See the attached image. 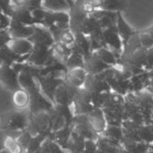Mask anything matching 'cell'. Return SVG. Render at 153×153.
I'll use <instances>...</instances> for the list:
<instances>
[{"instance_id": "6da1fadb", "label": "cell", "mask_w": 153, "mask_h": 153, "mask_svg": "<svg viewBox=\"0 0 153 153\" xmlns=\"http://www.w3.org/2000/svg\"><path fill=\"white\" fill-rule=\"evenodd\" d=\"M147 50L141 46L139 32L123 43V51L115 68H120L127 78L146 73L144 66L146 63Z\"/></svg>"}, {"instance_id": "7a4b0ae2", "label": "cell", "mask_w": 153, "mask_h": 153, "mask_svg": "<svg viewBox=\"0 0 153 153\" xmlns=\"http://www.w3.org/2000/svg\"><path fill=\"white\" fill-rule=\"evenodd\" d=\"M125 96H122L112 91L106 94L105 100L101 107L107 123V126L122 127L123 112H124Z\"/></svg>"}, {"instance_id": "3957f363", "label": "cell", "mask_w": 153, "mask_h": 153, "mask_svg": "<svg viewBox=\"0 0 153 153\" xmlns=\"http://www.w3.org/2000/svg\"><path fill=\"white\" fill-rule=\"evenodd\" d=\"M29 110H11L0 115V130L5 133L23 132L28 128Z\"/></svg>"}, {"instance_id": "277c9868", "label": "cell", "mask_w": 153, "mask_h": 153, "mask_svg": "<svg viewBox=\"0 0 153 153\" xmlns=\"http://www.w3.org/2000/svg\"><path fill=\"white\" fill-rule=\"evenodd\" d=\"M27 131L33 137L35 136L49 137L52 133V128H51V120L48 110H42L30 114Z\"/></svg>"}, {"instance_id": "5b68a950", "label": "cell", "mask_w": 153, "mask_h": 153, "mask_svg": "<svg viewBox=\"0 0 153 153\" xmlns=\"http://www.w3.org/2000/svg\"><path fill=\"white\" fill-rule=\"evenodd\" d=\"M103 74L112 92L117 93L122 96H126L131 92L130 79L127 78L120 68L112 66L103 71Z\"/></svg>"}, {"instance_id": "8992f818", "label": "cell", "mask_w": 153, "mask_h": 153, "mask_svg": "<svg viewBox=\"0 0 153 153\" xmlns=\"http://www.w3.org/2000/svg\"><path fill=\"white\" fill-rule=\"evenodd\" d=\"M65 74H51L47 76H38L35 78L41 93L54 105V93L58 86L65 82Z\"/></svg>"}, {"instance_id": "52a82bcc", "label": "cell", "mask_w": 153, "mask_h": 153, "mask_svg": "<svg viewBox=\"0 0 153 153\" xmlns=\"http://www.w3.org/2000/svg\"><path fill=\"white\" fill-rule=\"evenodd\" d=\"M95 109L93 104V95L84 88H80L76 91L71 105L74 115H88Z\"/></svg>"}, {"instance_id": "ba28073f", "label": "cell", "mask_w": 153, "mask_h": 153, "mask_svg": "<svg viewBox=\"0 0 153 153\" xmlns=\"http://www.w3.org/2000/svg\"><path fill=\"white\" fill-rule=\"evenodd\" d=\"M54 59L51 48L43 45H33L31 53L29 54L26 62L37 68H44Z\"/></svg>"}, {"instance_id": "9c48e42d", "label": "cell", "mask_w": 153, "mask_h": 153, "mask_svg": "<svg viewBox=\"0 0 153 153\" xmlns=\"http://www.w3.org/2000/svg\"><path fill=\"white\" fill-rule=\"evenodd\" d=\"M30 95V105H29V112L30 114H33L35 112L42 111V110H49L53 107V104L49 101L41 93L39 89L38 84L27 90Z\"/></svg>"}, {"instance_id": "30bf717a", "label": "cell", "mask_w": 153, "mask_h": 153, "mask_svg": "<svg viewBox=\"0 0 153 153\" xmlns=\"http://www.w3.org/2000/svg\"><path fill=\"white\" fill-rule=\"evenodd\" d=\"M132 120L138 125H145V120L143 114L138 107L133 93H129L125 96L124 112H123V122Z\"/></svg>"}, {"instance_id": "8fae6325", "label": "cell", "mask_w": 153, "mask_h": 153, "mask_svg": "<svg viewBox=\"0 0 153 153\" xmlns=\"http://www.w3.org/2000/svg\"><path fill=\"white\" fill-rule=\"evenodd\" d=\"M140 111L144 117L145 125H148L153 115V95L147 90L133 93Z\"/></svg>"}, {"instance_id": "7c38bea8", "label": "cell", "mask_w": 153, "mask_h": 153, "mask_svg": "<svg viewBox=\"0 0 153 153\" xmlns=\"http://www.w3.org/2000/svg\"><path fill=\"white\" fill-rule=\"evenodd\" d=\"M70 126L71 127L73 132L82 136L85 140L96 141L99 137L96 133H94V131L91 129L87 115H74V118Z\"/></svg>"}, {"instance_id": "4fadbf2b", "label": "cell", "mask_w": 153, "mask_h": 153, "mask_svg": "<svg viewBox=\"0 0 153 153\" xmlns=\"http://www.w3.org/2000/svg\"><path fill=\"white\" fill-rule=\"evenodd\" d=\"M76 91L78 88H75L63 82L60 86H58L54 93V105L58 104L71 107Z\"/></svg>"}, {"instance_id": "5bb4252c", "label": "cell", "mask_w": 153, "mask_h": 153, "mask_svg": "<svg viewBox=\"0 0 153 153\" xmlns=\"http://www.w3.org/2000/svg\"><path fill=\"white\" fill-rule=\"evenodd\" d=\"M83 88L92 94L107 93L111 91L107 82H106L103 73L99 74V75H88Z\"/></svg>"}, {"instance_id": "9a60e30c", "label": "cell", "mask_w": 153, "mask_h": 153, "mask_svg": "<svg viewBox=\"0 0 153 153\" xmlns=\"http://www.w3.org/2000/svg\"><path fill=\"white\" fill-rule=\"evenodd\" d=\"M0 82L13 93L22 89L19 83V74L10 65H0Z\"/></svg>"}, {"instance_id": "2e32d148", "label": "cell", "mask_w": 153, "mask_h": 153, "mask_svg": "<svg viewBox=\"0 0 153 153\" xmlns=\"http://www.w3.org/2000/svg\"><path fill=\"white\" fill-rule=\"evenodd\" d=\"M34 34L30 37L28 40L33 45H43L51 48L54 44V39L49 30L42 25H35L33 26Z\"/></svg>"}, {"instance_id": "e0dca14e", "label": "cell", "mask_w": 153, "mask_h": 153, "mask_svg": "<svg viewBox=\"0 0 153 153\" xmlns=\"http://www.w3.org/2000/svg\"><path fill=\"white\" fill-rule=\"evenodd\" d=\"M11 5H12V16L10 18L11 21L30 27L35 26V25H40L33 18L31 11L22 6H19L14 0H11Z\"/></svg>"}, {"instance_id": "ac0fdd59", "label": "cell", "mask_w": 153, "mask_h": 153, "mask_svg": "<svg viewBox=\"0 0 153 153\" xmlns=\"http://www.w3.org/2000/svg\"><path fill=\"white\" fill-rule=\"evenodd\" d=\"M110 68L111 66L103 62L95 52H92L87 59H85L84 70L86 71L87 75H99Z\"/></svg>"}, {"instance_id": "d6986e66", "label": "cell", "mask_w": 153, "mask_h": 153, "mask_svg": "<svg viewBox=\"0 0 153 153\" xmlns=\"http://www.w3.org/2000/svg\"><path fill=\"white\" fill-rule=\"evenodd\" d=\"M87 117L91 129L94 131V133H96L98 136H100L107 127V123H106L102 109L101 108H95L92 112L89 113Z\"/></svg>"}, {"instance_id": "ffe728a7", "label": "cell", "mask_w": 153, "mask_h": 153, "mask_svg": "<svg viewBox=\"0 0 153 153\" xmlns=\"http://www.w3.org/2000/svg\"><path fill=\"white\" fill-rule=\"evenodd\" d=\"M7 31L11 39H29L34 34L33 26H25L13 21H10Z\"/></svg>"}, {"instance_id": "44dd1931", "label": "cell", "mask_w": 153, "mask_h": 153, "mask_svg": "<svg viewBox=\"0 0 153 153\" xmlns=\"http://www.w3.org/2000/svg\"><path fill=\"white\" fill-rule=\"evenodd\" d=\"M87 76V73L84 68H75V70L68 71V73L65 75L63 80L68 85L80 89L84 87Z\"/></svg>"}, {"instance_id": "7402d4cb", "label": "cell", "mask_w": 153, "mask_h": 153, "mask_svg": "<svg viewBox=\"0 0 153 153\" xmlns=\"http://www.w3.org/2000/svg\"><path fill=\"white\" fill-rule=\"evenodd\" d=\"M71 50L75 52L81 54L84 56V58L87 59L91 54V44L90 39L88 36H85L83 34H75V42L71 46Z\"/></svg>"}, {"instance_id": "603a6c76", "label": "cell", "mask_w": 153, "mask_h": 153, "mask_svg": "<svg viewBox=\"0 0 153 153\" xmlns=\"http://www.w3.org/2000/svg\"><path fill=\"white\" fill-rule=\"evenodd\" d=\"M95 142L97 145V149L103 153H120L124 149L120 142L108 139L103 136H99Z\"/></svg>"}, {"instance_id": "cb8c5ba5", "label": "cell", "mask_w": 153, "mask_h": 153, "mask_svg": "<svg viewBox=\"0 0 153 153\" xmlns=\"http://www.w3.org/2000/svg\"><path fill=\"white\" fill-rule=\"evenodd\" d=\"M8 47L12 52L18 54L19 56H25L31 53L33 49V44L28 39H11L7 43Z\"/></svg>"}, {"instance_id": "d4e9b609", "label": "cell", "mask_w": 153, "mask_h": 153, "mask_svg": "<svg viewBox=\"0 0 153 153\" xmlns=\"http://www.w3.org/2000/svg\"><path fill=\"white\" fill-rule=\"evenodd\" d=\"M117 30L120 38L122 39L123 43H125L126 41H128L131 37L138 33L137 31H135L129 24L126 22L125 18L123 16L122 12H117Z\"/></svg>"}, {"instance_id": "484cf974", "label": "cell", "mask_w": 153, "mask_h": 153, "mask_svg": "<svg viewBox=\"0 0 153 153\" xmlns=\"http://www.w3.org/2000/svg\"><path fill=\"white\" fill-rule=\"evenodd\" d=\"M86 140L82 136L71 131L70 138L66 143L65 151L68 153H83L85 149Z\"/></svg>"}, {"instance_id": "4316f807", "label": "cell", "mask_w": 153, "mask_h": 153, "mask_svg": "<svg viewBox=\"0 0 153 153\" xmlns=\"http://www.w3.org/2000/svg\"><path fill=\"white\" fill-rule=\"evenodd\" d=\"M94 8H99L105 11L122 12L127 7V2L118 0H102V1H93Z\"/></svg>"}, {"instance_id": "83f0119b", "label": "cell", "mask_w": 153, "mask_h": 153, "mask_svg": "<svg viewBox=\"0 0 153 153\" xmlns=\"http://www.w3.org/2000/svg\"><path fill=\"white\" fill-rule=\"evenodd\" d=\"M141 126L138 125L136 123L132 122V120H124L122 124L123 129V136L126 139L133 140L136 142H140V130H141Z\"/></svg>"}, {"instance_id": "f1b7e54d", "label": "cell", "mask_w": 153, "mask_h": 153, "mask_svg": "<svg viewBox=\"0 0 153 153\" xmlns=\"http://www.w3.org/2000/svg\"><path fill=\"white\" fill-rule=\"evenodd\" d=\"M42 8L52 12H68L70 4L68 0H42Z\"/></svg>"}, {"instance_id": "f546056e", "label": "cell", "mask_w": 153, "mask_h": 153, "mask_svg": "<svg viewBox=\"0 0 153 153\" xmlns=\"http://www.w3.org/2000/svg\"><path fill=\"white\" fill-rule=\"evenodd\" d=\"M149 76L147 73H143L137 76H133L130 79L131 83V92L130 93H136L140 92V91L145 90L149 83Z\"/></svg>"}, {"instance_id": "4dcf8cb0", "label": "cell", "mask_w": 153, "mask_h": 153, "mask_svg": "<svg viewBox=\"0 0 153 153\" xmlns=\"http://www.w3.org/2000/svg\"><path fill=\"white\" fill-rule=\"evenodd\" d=\"M120 144H122V146L125 150H127L130 153H145L150 147V144L136 142L133 141V140L126 139V138H123Z\"/></svg>"}, {"instance_id": "1f68e13d", "label": "cell", "mask_w": 153, "mask_h": 153, "mask_svg": "<svg viewBox=\"0 0 153 153\" xmlns=\"http://www.w3.org/2000/svg\"><path fill=\"white\" fill-rule=\"evenodd\" d=\"M12 101L13 104L18 108V110H25L26 108H29L30 105V95L24 89H19L16 91L12 95Z\"/></svg>"}, {"instance_id": "d6a6232c", "label": "cell", "mask_w": 153, "mask_h": 153, "mask_svg": "<svg viewBox=\"0 0 153 153\" xmlns=\"http://www.w3.org/2000/svg\"><path fill=\"white\" fill-rule=\"evenodd\" d=\"M51 50H52L53 55L60 61H62L63 63H65L66 59L70 57V55L73 52L70 46H66L61 42H54L52 47H51Z\"/></svg>"}, {"instance_id": "836d02e7", "label": "cell", "mask_w": 153, "mask_h": 153, "mask_svg": "<svg viewBox=\"0 0 153 153\" xmlns=\"http://www.w3.org/2000/svg\"><path fill=\"white\" fill-rule=\"evenodd\" d=\"M71 131H73L71 130V127L70 125H68V126H65L63 129L59 130L57 132L51 133V137H52V139L57 143L63 150H65L66 143H68V138H70Z\"/></svg>"}, {"instance_id": "e575fe53", "label": "cell", "mask_w": 153, "mask_h": 153, "mask_svg": "<svg viewBox=\"0 0 153 153\" xmlns=\"http://www.w3.org/2000/svg\"><path fill=\"white\" fill-rule=\"evenodd\" d=\"M49 117H50L51 120V128H52V133H55L57 131L63 129L65 126H68L65 118L62 117L59 112L56 111L55 109L52 107L51 109L48 110Z\"/></svg>"}, {"instance_id": "d590c367", "label": "cell", "mask_w": 153, "mask_h": 153, "mask_svg": "<svg viewBox=\"0 0 153 153\" xmlns=\"http://www.w3.org/2000/svg\"><path fill=\"white\" fill-rule=\"evenodd\" d=\"M117 12L112 11H103L102 16L98 19V24H99L100 28L102 30L111 28L113 26H117Z\"/></svg>"}, {"instance_id": "8d00e7d4", "label": "cell", "mask_w": 153, "mask_h": 153, "mask_svg": "<svg viewBox=\"0 0 153 153\" xmlns=\"http://www.w3.org/2000/svg\"><path fill=\"white\" fill-rule=\"evenodd\" d=\"M65 65L68 71L75 70V68H84V65H85V58H84L83 55L73 51L70 55V57L66 59Z\"/></svg>"}, {"instance_id": "74e56055", "label": "cell", "mask_w": 153, "mask_h": 153, "mask_svg": "<svg viewBox=\"0 0 153 153\" xmlns=\"http://www.w3.org/2000/svg\"><path fill=\"white\" fill-rule=\"evenodd\" d=\"M100 136H103V137H106L108 139L114 140L117 142H122L123 138V129L122 127H117V126H107L104 132L102 133Z\"/></svg>"}, {"instance_id": "f35d334b", "label": "cell", "mask_w": 153, "mask_h": 153, "mask_svg": "<svg viewBox=\"0 0 153 153\" xmlns=\"http://www.w3.org/2000/svg\"><path fill=\"white\" fill-rule=\"evenodd\" d=\"M94 52L97 54L101 60L104 63H106L107 65L111 66V68L117 65V58L114 57V55H113L112 52L108 48H100V49H98V50L94 51Z\"/></svg>"}, {"instance_id": "ab89813d", "label": "cell", "mask_w": 153, "mask_h": 153, "mask_svg": "<svg viewBox=\"0 0 153 153\" xmlns=\"http://www.w3.org/2000/svg\"><path fill=\"white\" fill-rule=\"evenodd\" d=\"M19 83L21 88L27 91L30 88H32L33 86L36 85V80L28 71H22L19 73Z\"/></svg>"}, {"instance_id": "60d3db41", "label": "cell", "mask_w": 153, "mask_h": 153, "mask_svg": "<svg viewBox=\"0 0 153 153\" xmlns=\"http://www.w3.org/2000/svg\"><path fill=\"white\" fill-rule=\"evenodd\" d=\"M140 142L152 144L153 143V127L151 125H143L140 130Z\"/></svg>"}, {"instance_id": "b9f144b4", "label": "cell", "mask_w": 153, "mask_h": 153, "mask_svg": "<svg viewBox=\"0 0 153 153\" xmlns=\"http://www.w3.org/2000/svg\"><path fill=\"white\" fill-rule=\"evenodd\" d=\"M4 149L6 150L7 153H25L16 139L9 137V136H7L5 143H4Z\"/></svg>"}, {"instance_id": "7bdbcfd3", "label": "cell", "mask_w": 153, "mask_h": 153, "mask_svg": "<svg viewBox=\"0 0 153 153\" xmlns=\"http://www.w3.org/2000/svg\"><path fill=\"white\" fill-rule=\"evenodd\" d=\"M53 108L65 118L68 125L71 124V120H73V118H74V113H73V110H71V107H70V106L55 104V105H53Z\"/></svg>"}, {"instance_id": "ee69618b", "label": "cell", "mask_w": 153, "mask_h": 153, "mask_svg": "<svg viewBox=\"0 0 153 153\" xmlns=\"http://www.w3.org/2000/svg\"><path fill=\"white\" fill-rule=\"evenodd\" d=\"M47 137H44V136H35V137H32L31 141L29 143V146L27 148L26 153H34L36 152L39 148L41 147V145L43 144V142L46 140Z\"/></svg>"}, {"instance_id": "f6af8a7d", "label": "cell", "mask_w": 153, "mask_h": 153, "mask_svg": "<svg viewBox=\"0 0 153 153\" xmlns=\"http://www.w3.org/2000/svg\"><path fill=\"white\" fill-rule=\"evenodd\" d=\"M56 42H61L62 44L71 47L74 44V42H75V35H74V33L70 29L65 30V31L61 32L60 35L58 36V39Z\"/></svg>"}, {"instance_id": "bcb514c9", "label": "cell", "mask_w": 153, "mask_h": 153, "mask_svg": "<svg viewBox=\"0 0 153 153\" xmlns=\"http://www.w3.org/2000/svg\"><path fill=\"white\" fill-rule=\"evenodd\" d=\"M139 40L141 43V46L145 48L146 50L153 47V38L150 34L146 33V32H141L139 33Z\"/></svg>"}, {"instance_id": "7dc6e473", "label": "cell", "mask_w": 153, "mask_h": 153, "mask_svg": "<svg viewBox=\"0 0 153 153\" xmlns=\"http://www.w3.org/2000/svg\"><path fill=\"white\" fill-rule=\"evenodd\" d=\"M32 137H33V136H32L28 131L26 130V131H24V132L19 136L18 139H16V141H18L19 144L21 145V147L23 148L25 153H26V151H27V148H28V146H29V143H30V141H31Z\"/></svg>"}, {"instance_id": "c3c4849f", "label": "cell", "mask_w": 153, "mask_h": 153, "mask_svg": "<svg viewBox=\"0 0 153 153\" xmlns=\"http://www.w3.org/2000/svg\"><path fill=\"white\" fill-rule=\"evenodd\" d=\"M0 7H1L2 12H3L6 16H8V18L10 19L12 16L11 0H0Z\"/></svg>"}, {"instance_id": "681fc988", "label": "cell", "mask_w": 153, "mask_h": 153, "mask_svg": "<svg viewBox=\"0 0 153 153\" xmlns=\"http://www.w3.org/2000/svg\"><path fill=\"white\" fill-rule=\"evenodd\" d=\"M153 70V47L147 50V55H146V63L144 66V71H149Z\"/></svg>"}, {"instance_id": "f907efd6", "label": "cell", "mask_w": 153, "mask_h": 153, "mask_svg": "<svg viewBox=\"0 0 153 153\" xmlns=\"http://www.w3.org/2000/svg\"><path fill=\"white\" fill-rule=\"evenodd\" d=\"M97 145L96 142L93 140H86L85 143V149H84V153H97Z\"/></svg>"}, {"instance_id": "816d5d0a", "label": "cell", "mask_w": 153, "mask_h": 153, "mask_svg": "<svg viewBox=\"0 0 153 153\" xmlns=\"http://www.w3.org/2000/svg\"><path fill=\"white\" fill-rule=\"evenodd\" d=\"M7 138V133L0 130V152L4 150V143Z\"/></svg>"}, {"instance_id": "f5cc1de1", "label": "cell", "mask_w": 153, "mask_h": 153, "mask_svg": "<svg viewBox=\"0 0 153 153\" xmlns=\"http://www.w3.org/2000/svg\"><path fill=\"white\" fill-rule=\"evenodd\" d=\"M145 90H147L148 92H150L153 95V79H150L149 80V83H148V85Z\"/></svg>"}, {"instance_id": "db71d44e", "label": "cell", "mask_w": 153, "mask_h": 153, "mask_svg": "<svg viewBox=\"0 0 153 153\" xmlns=\"http://www.w3.org/2000/svg\"><path fill=\"white\" fill-rule=\"evenodd\" d=\"M147 74H148V76H149V78H150V79H153V70L149 71H147Z\"/></svg>"}, {"instance_id": "11a10c76", "label": "cell", "mask_w": 153, "mask_h": 153, "mask_svg": "<svg viewBox=\"0 0 153 153\" xmlns=\"http://www.w3.org/2000/svg\"><path fill=\"white\" fill-rule=\"evenodd\" d=\"M34 153H45V152H44V151H43V150H42V149H41V147H40V148H39V149H38V150H37V151H36V152H34Z\"/></svg>"}, {"instance_id": "9f6ffc18", "label": "cell", "mask_w": 153, "mask_h": 153, "mask_svg": "<svg viewBox=\"0 0 153 153\" xmlns=\"http://www.w3.org/2000/svg\"><path fill=\"white\" fill-rule=\"evenodd\" d=\"M145 153H153V149H151V148L149 147V149H148Z\"/></svg>"}, {"instance_id": "6f0895ef", "label": "cell", "mask_w": 153, "mask_h": 153, "mask_svg": "<svg viewBox=\"0 0 153 153\" xmlns=\"http://www.w3.org/2000/svg\"><path fill=\"white\" fill-rule=\"evenodd\" d=\"M120 153H130V152H128L127 150H125V149H123V151L120 152Z\"/></svg>"}, {"instance_id": "680465c9", "label": "cell", "mask_w": 153, "mask_h": 153, "mask_svg": "<svg viewBox=\"0 0 153 153\" xmlns=\"http://www.w3.org/2000/svg\"><path fill=\"white\" fill-rule=\"evenodd\" d=\"M150 148H151V149H153V143H152V144H150Z\"/></svg>"}, {"instance_id": "91938a15", "label": "cell", "mask_w": 153, "mask_h": 153, "mask_svg": "<svg viewBox=\"0 0 153 153\" xmlns=\"http://www.w3.org/2000/svg\"><path fill=\"white\" fill-rule=\"evenodd\" d=\"M1 30H3V29H2V27H1V25H0V31H1Z\"/></svg>"}, {"instance_id": "94428289", "label": "cell", "mask_w": 153, "mask_h": 153, "mask_svg": "<svg viewBox=\"0 0 153 153\" xmlns=\"http://www.w3.org/2000/svg\"><path fill=\"white\" fill-rule=\"evenodd\" d=\"M97 153H103V152H101V151H99V150H98V151H97Z\"/></svg>"}, {"instance_id": "6125c7cd", "label": "cell", "mask_w": 153, "mask_h": 153, "mask_svg": "<svg viewBox=\"0 0 153 153\" xmlns=\"http://www.w3.org/2000/svg\"><path fill=\"white\" fill-rule=\"evenodd\" d=\"M151 36H152V38H153V34H152V35H151Z\"/></svg>"}, {"instance_id": "be15d7a7", "label": "cell", "mask_w": 153, "mask_h": 153, "mask_svg": "<svg viewBox=\"0 0 153 153\" xmlns=\"http://www.w3.org/2000/svg\"><path fill=\"white\" fill-rule=\"evenodd\" d=\"M83 153H84V152H83Z\"/></svg>"}]
</instances>
